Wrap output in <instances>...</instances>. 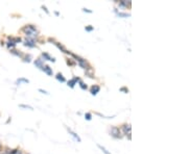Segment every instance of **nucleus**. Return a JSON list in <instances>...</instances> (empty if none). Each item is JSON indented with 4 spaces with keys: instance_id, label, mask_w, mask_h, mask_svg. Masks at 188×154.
<instances>
[{
    "instance_id": "obj_27",
    "label": "nucleus",
    "mask_w": 188,
    "mask_h": 154,
    "mask_svg": "<svg viewBox=\"0 0 188 154\" xmlns=\"http://www.w3.org/2000/svg\"><path fill=\"white\" fill-rule=\"evenodd\" d=\"M30 59H32V55H28V56H26V59H24V62L29 63V62H30Z\"/></svg>"
},
{
    "instance_id": "obj_19",
    "label": "nucleus",
    "mask_w": 188,
    "mask_h": 154,
    "mask_svg": "<svg viewBox=\"0 0 188 154\" xmlns=\"http://www.w3.org/2000/svg\"><path fill=\"white\" fill-rule=\"evenodd\" d=\"M20 107H22V108H27V109H29V110H34V108H32L30 105H24V104H20L19 105Z\"/></svg>"
},
{
    "instance_id": "obj_29",
    "label": "nucleus",
    "mask_w": 188,
    "mask_h": 154,
    "mask_svg": "<svg viewBox=\"0 0 188 154\" xmlns=\"http://www.w3.org/2000/svg\"><path fill=\"white\" fill-rule=\"evenodd\" d=\"M83 12L89 13V14H91V13H92V11H90V9H83Z\"/></svg>"
},
{
    "instance_id": "obj_26",
    "label": "nucleus",
    "mask_w": 188,
    "mask_h": 154,
    "mask_svg": "<svg viewBox=\"0 0 188 154\" xmlns=\"http://www.w3.org/2000/svg\"><path fill=\"white\" fill-rule=\"evenodd\" d=\"M39 92L40 93H42V94H45V95H48L49 93L46 92V91H44V90H42V89H39Z\"/></svg>"
},
{
    "instance_id": "obj_6",
    "label": "nucleus",
    "mask_w": 188,
    "mask_h": 154,
    "mask_svg": "<svg viewBox=\"0 0 188 154\" xmlns=\"http://www.w3.org/2000/svg\"><path fill=\"white\" fill-rule=\"evenodd\" d=\"M24 46H26V47H29V48H34L36 47V42H35V40H32V39H26L24 41Z\"/></svg>"
},
{
    "instance_id": "obj_31",
    "label": "nucleus",
    "mask_w": 188,
    "mask_h": 154,
    "mask_svg": "<svg viewBox=\"0 0 188 154\" xmlns=\"http://www.w3.org/2000/svg\"><path fill=\"white\" fill-rule=\"evenodd\" d=\"M0 149H1V146H0Z\"/></svg>"
},
{
    "instance_id": "obj_10",
    "label": "nucleus",
    "mask_w": 188,
    "mask_h": 154,
    "mask_svg": "<svg viewBox=\"0 0 188 154\" xmlns=\"http://www.w3.org/2000/svg\"><path fill=\"white\" fill-rule=\"evenodd\" d=\"M67 130H68V132H69V133H70V134H71V135H72V136H73V138H75V140H77V142H78V143H81V142H82V140H81V138H80V136H78L77 134V133H75V132H74V131H72V130H71V129H70V128H67Z\"/></svg>"
},
{
    "instance_id": "obj_14",
    "label": "nucleus",
    "mask_w": 188,
    "mask_h": 154,
    "mask_svg": "<svg viewBox=\"0 0 188 154\" xmlns=\"http://www.w3.org/2000/svg\"><path fill=\"white\" fill-rule=\"evenodd\" d=\"M119 5L123 6V7L130 6V5H131V1H126V0H122V1H119Z\"/></svg>"
},
{
    "instance_id": "obj_12",
    "label": "nucleus",
    "mask_w": 188,
    "mask_h": 154,
    "mask_svg": "<svg viewBox=\"0 0 188 154\" xmlns=\"http://www.w3.org/2000/svg\"><path fill=\"white\" fill-rule=\"evenodd\" d=\"M55 46H57L58 48H59V49H60V50H61V51H62V52H64V53H68V54H70V52H69V51H67V50L65 49V47L63 46V45H61L60 43L55 42Z\"/></svg>"
},
{
    "instance_id": "obj_17",
    "label": "nucleus",
    "mask_w": 188,
    "mask_h": 154,
    "mask_svg": "<svg viewBox=\"0 0 188 154\" xmlns=\"http://www.w3.org/2000/svg\"><path fill=\"white\" fill-rule=\"evenodd\" d=\"M97 147H98V148H100V150H101V151H103V153H105V154H111L110 152H109V151H108V150H107V149H106L105 147H103V146H101V145H100V144H98V145H97Z\"/></svg>"
},
{
    "instance_id": "obj_18",
    "label": "nucleus",
    "mask_w": 188,
    "mask_h": 154,
    "mask_svg": "<svg viewBox=\"0 0 188 154\" xmlns=\"http://www.w3.org/2000/svg\"><path fill=\"white\" fill-rule=\"evenodd\" d=\"M20 82L29 83V80H28V79H26V78H20V79H18V80H17V83H19V84H20Z\"/></svg>"
},
{
    "instance_id": "obj_13",
    "label": "nucleus",
    "mask_w": 188,
    "mask_h": 154,
    "mask_svg": "<svg viewBox=\"0 0 188 154\" xmlns=\"http://www.w3.org/2000/svg\"><path fill=\"white\" fill-rule=\"evenodd\" d=\"M35 66L37 68H39V69H41L42 70V68L44 67V65H43V62H42V59H36L35 60Z\"/></svg>"
},
{
    "instance_id": "obj_30",
    "label": "nucleus",
    "mask_w": 188,
    "mask_h": 154,
    "mask_svg": "<svg viewBox=\"0 0 188 154\" xmlns=\"http://www.w3.org/2000/svg\"><path fill=\"white\" fill-rule=\"evenodd\" d=\"M0 154H2V152H1V151H0Z\"/></svg>"
},
{
    "instance_id": "obj_11",
    "label": "nucleus",
    "mask_w": 188,
    "mask_h": 154,
    "mask_svg": "<svg viewBox=\"0 0 188 154\" xmlns=\"http://www.w3.org/2000/svg\"><path fill=\"white\" fill-rule=\"evenodd\" d=\"M42 56L44 57V59L49 60V62H52V63H55V57H51L49 54L46 53V52H43V53H42Z\"/></svg>"
},
{
    "instance_id": "obj_23",
    "label": "nucleus",
    "mask_w": 188,
    "mask_h": 154,
    "mask_svg": "<svg viewBox=\"0 0 188 154\" xmlns=\"http://www.w3.org/2000/svg\"><path fill=\"white\" fill-rule=\"evenodd\" d=\"M85 119H86L87 121H90L91 119H92V115H91L90 113H87L85 115Z\"/></svg>"
},
{
    "instance_id": "obj_28",
    "label": "nucleus",
    "mask_w": 188,
    "mask_h": 154,
    "mask_svg": "<svg viewBox=\"0 0 188 154\" xmlns=\"http://www.w3.org/2000/svg\"><path fill=\"white\" fill-rule=\"evenodd\" d=\"M42 9H44V11H45V13H46V14H49V12H48L47 7L45 6V5H42Z\"/></svg>"
},
{
    "instance_id": "obj_3",
    "label": "nucleus",
    "mask_w": 188,
    "mask_h": 154,
    "mask_svg": "<svg viewBox=\"0 0 188 154\" xmlns=\"http://www.w3.org/2000/svg\"><path fill=\"white\" fill-rule=\"evenodd\" d=\"M110 134L115 138H120L121 135H120V129L116 126H113L111 127V130H110Z\"/></svg>"
},
{
    "instance_id": "obj_25",
    "label": "nucleus",
    "mask_w": 188,
    "mask_h": 154,
    "mask_svg": "<svg viewBox=\"0 0 188 154\" xmlns=\"http://www.w3.org/2000/svg\"><path fill=\"white\" fill-rule=\"evenodd\" d=\"M11 154H22V152L20 150H17V149H16V150H12Z\"/></svg>"
},
{
    "instance_id": "obj_15",
    "label": "nucleus",
    "mask_w": 188,
    "mask_h": 154,
    "mask_svg": "<svg viewBox=\"0 0 188 154\" xmlns=\"http://www.w3.org/2000/svg\"><path fill=\"white\" fill-rule=\"evenodd\" d=\"M55 78H57V79L59 80V81H61V82H65V81H66L65 77L63 76V74H62V73H58V74H57V76H55Z\"/></svg>"
},
{
    "instance_id": "obj_20",
    "label": "nucleus",
    "mask_w": 188,
    "mask_h": 154,
    "mask_svg": "<svg viewBox=\"0 0 188 154\" xmlns=\"http://www.w3.org/2000/svg\"><path fill=\"white\" fill-rule=\"evenodd\" d=\"M11 52H12L13 54L17 55V56H20V57L22 56V53H21V52H17V50H14V49H12V50H11Z\"/></svg>"
},
{
    "instance_id": "obj_5",
    "label": "nucleus",
    "mask_w": 188,
    "mask_h": 154,
    "mask_svg": "<svg viewBox=\"0 0 188 154\" xmlns=\"http://www.w3.org/2000/svg\"><path fill=\"white\" fill-rule=\"evenodd\" d=\"M122 130H123V133L126 135H128L129 136V138L131 140V125H128V124H126V125H123L122 126Z\"/></svg>"
},
{
    "instance_id": "obj_7",
    "label": "nucleus",
    "mask_w": 188,
    "mask_h": 154,
    "mask_svg": "<svg viewBox=\"0 0 188 154\" xmlns=\"http://www.w3.org/2000/svg\"><path fill=\"white\" fill-rule=\"evenodd\" d=\"M80 78L78 77H74V78H72V79L71 80H69V81H68V87L69 88H71V89H73V88L75 87V84H77V83L80 81Z\"/></svg>"
},
{
    "instance_id": "obj_22",
    "label": "nucleus",
    "mask_w": 188,
    "mask_h": 154,
    "mask_svg": "<svg viewBox=\"0 0 188 154\" xmlns=\"http://www.w3.org/2000/svg\"><path fill=\"white\" fill-rule=\"evenodd\" d=\"M119 91H120V92H122V93H124V94H128V93H129V89H128V88H126V87L120 88Z\"/></svg>"
},
{
    "instance_id": "obj_2",
    "label": "nucleus",
    "mask_w": 188,
    "mask_h": 154,
    "mask_svg": "<svg viewBox=\"0 0 188 154\" xmlns=\"http://www.w3.org/2000/svg\"><path fill=\"white\" fill-rule=\"evenodd\" d=\"M18 42H21L20 38H9V42L6 43V46L9 49H13L17 45Z\"/></svg>"
},
{
    "instance_id": "obj_24",
    "label": "nucleus",
    "mask_w": 188,
    "mask_h": 154,
    "mask_svg": "<svg viewBox=\"0 0 188 154\" xmlns=\"http://www.w3.org/2000/svg\"><path fill=\"white\" fill-rule=\"evenodd\" d=\"M93 29H94V27H93V26H91V25H88V26H86V27H85V30H86V31H92Z\"/></svg>"
},
{
    "instance_id": "obj_9",
    "label": "nucleus",
    "mask_w": 188,
    "mask_h": 154,
    "mask_svg": "<svg viewBox=\"0 0 188 154\" xmlns=\"http://www.w3.org/2000/svg\"><path fill=\"white\" fill-rule=\"evenodd\" d=\"M42 70H43V71H44L45 73H46L48 76H51L52 73H53V72H52V69L49 67V66H44V67L42 68Z\"/></svg>"
},
{
    "instance_id": "obj_16",
    "label": "nucleus",
    "mask_w": 188,
    "mask_h": 154,
    "mask_svg": "<svg viewBox=\"0 0 188 154\" xmlns=\"http://www.w3.org/2000/svg\"><path fill=\"white\" fill-rule=\"evenodd\" d=\"M116 14H117V16L119 17V18H129V17L131 16V15L126 14V13H117V12H116Z\"/></svg>"
},
{
    "instance_id": "obj_1",
    "label": "nucleus",
    "mask_w": 188,
    "mask_h": 154,
    "mask_svg": "<svg viewBox=\"0 0 188 154\" xmlns=\"http://www.w3.org/2000/svg\"><path fill=\"white\" fill-rule=\"evenodd\" d=\"M22 31L25 34L27 39H32V40L38 36V34H39L38 29L36 28L34 25H26V26H24L23 28H22Z\"/></svg>"
},
{
    "instance_id": "obj_21",
    "label": "nucleus",
    "mask_w": 188,
    "mask_h": 154,
    "mask_svg": "<svg viewBox=\"0 0 188 154\" xmlns=\"http://www.w3.org/2000/svg\"><path fill=\"white\" fill-rule=\"evenodd\" d=\"M78 82H80V87H81V89H82V90H87V84H85V83H84L83 81H81V80H80V81H78Z\"/></svg>"
},
{
    "instance_id": "obj_8",
    "label": "nucleus",
    "mask_w": 188,
    "mask_h": 154,
    "mask_svg": "<svg viewBox=\"0 0 188 154\" xmlns=\"http://www.w3.org/2000/svg\"><path fill=\"white\" fill-rule=\"evenodd\" d=\"M100 85H96V84H94L92 88H91V90H90V93L92 94L93 96H95V95H97L98 93H100Z\"/></svg>"
},
{
    "instance_id": "obj_4",
    "label": "nucleus",
    "mask_w": 188,
    "mask_h": 154,
    "mask_svg": "<svg viewBox=\"0 0 188 154\" xmlns=\"http://www.w3.org/2000/svg\"><path fill=\"white\" fill-rule=\"evenodd\" d=\"M70 54L72 55V56L74 57V59L77 60V62H78V65H80L81 67H82V68H84V69H85V68H86V66H87V62H86V60L84 59H82V57L77 56V55H75V54H72V53H70Z\"/></svg>"
}]
</instances>
